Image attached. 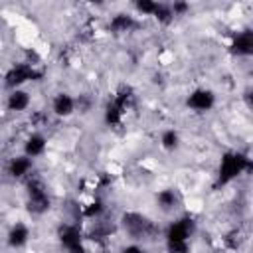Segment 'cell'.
Masks as SVG:
<instances>
[{
  "mask_svg": "<svg viewBox=\"0 0 253 253\" xmlns=\"http://www.w3.org/2000/svg\"><path fill=\"white\" fill-rule=\"evenodd\" d=\"M196 219L192 215H178L164 227L166 253H190V241L196 235Z\"/></svg>",
  "mask_w": 253,
  "mask_h": 253,
  "instance_id": "obj_1",
  "label": "cell"
},
{
  "mask_svg": "<svg viewBox=\"0 0 253 253\" xmlns=\"http://www.w3.org/2000/svg\"><path fill=\"white\" fill-rule=\"evenodd\" d=\"M26 184V210L30 215L42 217L51 210V194L47 190V184L38 174H32L24 180Z\"/></svg>",
  "mask_w": 253,
  "mask_h": 253,
  "instance_id": "obj_2",
  "label": "cell"
},
{
  "mask_svg": "<svg viewBox=\"0 0 253 253\" xmlns=\"http://www.w3.org/2000/svg\"><path fill=\"white\" fill-rule=\"evenodd\" d=\"M251 170V158L249 154L241 150H227L221 154L217 164V184L227 186L235 182L241 174H247Z\"/></svg>",
  "mask_w": 253,
  "mask_h": 253,
  "instance_id": "obj_3",
  "label": "cell"
},
{
  "mask_svg": "<svg viewBox=\"0 0 253 253\" xmlns=\"http://www.w3.org/2000/svg\"><path fill=\"white\" fill-rule=\"evenodd\" d=\"M45 75V69L42 67V63H32V61H20V63H12L4 77H2V83L8 91H14V89H22L26 83L30 81H40L43 79Z\"/></svg>",
  "mask_w": 253,
  "mask_h": 253,
  "instance_id": "obj_4",
  "label": "cell"
},
{
  "mask_svg": "<svg viewBox=\"0 0 253 253\" xmlns=\"http://www.w3.org/2000/svg\"><path fill=\"white\" fill-rule=\"evenodd\" d=\"M121 227L128 235V239L130 241H136V243L148 239L158 229L154 225V221L150 217H146L144 213H140V211H125L121 215Z\"/></svg>",
  "mask_w": 253,
  "mask_h": 253,
  "instance_id": "obj_5",
  "label": "cell"
},
{
  "mask_svg": "<svg viewBox=\"0 0 253 253\" xmlns=\"http://www.w3.org/2000/svg\"><path fill=\"white\" fill-rule=\"evenodd\" d=\"M217 105V95L210 87H196L186 97V107L194 113H208Z\"/></svg>",
  "mask_w": 253,
  "mask_h": 253,
  "instance_id": "obj_6",
  "label": "cell"
},
{
  "mask_svg": "<svg viewBox=\"0 0 253 253\" xmlns=\"http://www.w3.org/2000/svg\"><path fill=\"white\" fill-rule=\"evenodd\" d=\"M55 237H57L61 249H65V251L85 243V231L81 229V225L77 221H61L57 225Z\"/></svg>",
  "mask_w": 253,
  "mask_h": 253,
  "instance_id": "obj_7",
  "label": "cell"
},
{
  "mask_svg": "<svg viewBox=\"0 0 253 253\" xmlns=\"http://www.w3.org/2000/svg\"><path fill=\"white\" fill-rule=\"evenodd\" d=\"M49 113L57 119H69L77 113V101L69 91H57L51 97L49 103Z\"/></svg>",
  "mask_w": 253,
  "mask_h": 253,
  "instance_id": "obj_8",
  "label": "cell"
},
{
  "mask_svg": "<svg viewBox=\"0 0 253 253\" xmlns=\"http://www.w3.org/2000/svg\"><path fill=\"white\" fill-rule=\"evenodd\" d=\"M34 166H36V160L28 158L26 154H14L6 162V174L12 180H26L34 174Z\"/></svg>",
  "mask_w": 253,
  "mask_h": 253,
  "instance_id": "obj_9",
  "label": "cell"
},
{
  "mask_svg": "<svg viewBox=\"0 0 253 253\" xmlns=\"http://www.w3.org/2000/svg\"><path fill=\"white\" fill-rule=\"evenodd\" d=\"M47 152V136L42 130H32L22 142V154L36 160Z\"/></svg>",
  "mask_w": 253,
  "mask_h": 253,
  "instance_id": "obj_10",
  "label": "cell"
},
{
  "mask_svg": "<svg viewBox=\"0 0 253 253\" xmlns=\"http://www.w3.org/2000/svg\"><path fill=\"white\" fill-rule=\"evenodd\" d=\"M32 237V229L26 221H14L6 233V245L10 249H22L30 243Z\"/></svg>",
  "mask_w": 253,
  "mask_h": 253,
  "instance_id": "obj_11",
  "label": "cell"
},
{
  "mask_svg": "<svg viewBox=\"0 0 253 253\" xmlns=\"http://www.w3.org/2000/svg\"><path fill=\"white\" fill-rule=\"evenodd\" d=\"M4 105H6V111L8 113H16V115L26 113L32 107V95L24 87L22 89H14V91H8Z\"/></svg>",
  "mask_w": 253,
  "mask_h": 253,
  "instance_id": "obj_12",
  "label": "cell"
},
{
  "mask_svg": "<svg viewBox=\"0 0 253 253\" xmlns=\"http://www.w3.org/2000/svg\"><path fill=\"white\" fill-rule=\"evenodd\" d=\"M229 51L237 57H249L253 53V32L251 30H241L231 36L229 42Z\"/></svg>",
  "mask_w": 253,
  "mask_h": 253,
  "instance_id": "obj_13",
  "label": "cell"
},
{
  "mask_svg": "<svg viewBox=\"0 0 253 253\" xmlns=\"http://www.w3.org/2000/svg\"><path fill=\"white\" fill-rule=\"evenodd\" d=\"M182 204V196L176 188H162L156 192V206L162 213H174Z\"/></svg>",
  "mask_w": 253,
  "mask_h": 253,
  "instance_id": "obj_14",
  "label": "cell"
},
{
  "mask_svg": "<svg viewBox=\"0 0 253 253\" xmlns=\"http://www.w3.org/2000/svg\"><path fill=\"white\" fill-rule=\"evenodd\" d=\"M138 26V20L136 16H132L130 12H117L109 18V30L117 36H123V34H128L132 32L134 28Z\"/></svg>",
  "mask_w": 253,
  "mask_h": 253,
  "instance_id": "obj_15",
  "label": "cell"
},
{
  "mask_svg": "<svg viewBox=\"0 0 253 253\" xmlns=\"http://www.w3.org/2000/svg\"><path fill=\"white\" fill-rule=\"evenodd\" d=\"M160 142V148L164 150V152H176L178 148H180V144H182V136H180V132H178V128H174V126H170V128H164L162 132H160V138H158Z\"/></svg>",
  "mask_w": 253,
  "mask_h": 253,
  "instance_id": "obj_16",
  "label": "cell"
},
{
  "mask_svg": "<svg viewBox=\"0 0 253 253\" xmlns=\"http://www.w3.org/2000/svg\"><path fill=\"white\" fill-rule=\"evenodd\" d=\"M123 121H125V113H123L115 103L107 101V105H105V109H103V123H105L107 126H111V128H117V126L123 125Z\"/></svg>",
  "mask_w": 253,
  "mask_h": 253,
  "instance_id": "obj_17",
  "label": "cell"
},
{
  "mask_svg": "<svg viewBox=\"0 0 253 253\" xmlns=\"http://www.w3.org/2000/svg\"><path fill=\"white\" fill-rule=\"evenodd\" d=\"M245 233L239 229V227H233V229H229L223 237H221V241H223V245H225V249H229V251H239L241 247H243V243H245Z\"/></svg>",
  "mask_w": 253,
  "mask_h": 253,
  "instance_id": "obj_18",
  "label": "cell"
},
{
  "mask_svg": "<svg viewBox=\"0 0 253 253\" xmlns=\"http://www.w3.org/2000/svg\"><path fill=\"white\" fill-rule=\"evenodd\" d=\"M158 6H160L158 0H136L134 2V10L138 14H142V16H150V18H154Z\"/></svg>",
  "mask_w": 253,
  "mask_h": 253,
  "instance_id": "obj_19",
  "label": "cell"
},
{
  "mask_svg": "<svg viewBox=\"0 0 253 253\" xmlns=\"http://www.w3.org/2000/svg\"><path fill=\"white\" fill-rule=\"evenodd\" d=\"M170 10H172V16L174 18L176 16H184L190 10V4L188 2H174V4H170Z\"/></svg>",
  "mask_w": 253,
  "mask_h": 253,
  "instance_id": "obj_20",
  "label": "cell"
},
{
  "mask_svg": "<svg viewBox=\"0 0 253 253\" xmlns=\"http://www.w3.org/2000/svg\"><path fill=\"white\" fill-rule=\"evenodd\" d=\"M121 253H146V251H144V247L140 243L130 241V243H126V245L121 247Z\"/></svg>",
  "mask_w": 253,
  "mask_h": 253,
  "instance_id": "obj_21",
  "label": "cell"
},
{
  "mask_svg": "<svg viewBox=\"0 0 253 253\" xmlns=\"http://www.w3.org/2000/svg\"><path fill=\"white\" fill-rule=\"evenodd\" d=\"M65 253H91V251H89L87 241H85V243H81V245H77V247H73V249H69V251H65Z\"/></svg>",
  "mask_w": 253,
  "mask_h": 253,
  "instance_id": "obj_22",
  "label": "cell"
},
{
  "mask_svg": "<svg viewBox=\"0 0 253 253\" xmlns=\"http://www.w3.org/2000/svg\"><path fill=\"white\" fill-rule=\"evenodd\" d=\"M0 245H2V239H0Z\"/></svg>",
  "mask_w": 253,
  "mask_h": 253,
  "instance_id": "obj_23",
  "label": "cell"
}]
</instances>
